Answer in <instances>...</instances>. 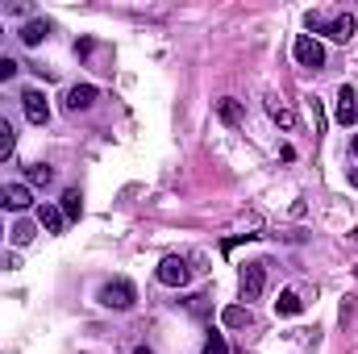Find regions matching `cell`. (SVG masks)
Returning <instances> with one entry per match:
<instances>
[{
  "mask_svg": "<svg viewBox=\"0 0 358 354\" xmlns=\"http://www.w3.org/2000/svg\"><path fill=\"white\" fill-rule=\"evenodd\" d=\"M355 100H358V96H355L350 84H342V88H338V113H334V117H338V125H355V117H358Z\"/></svg>",
  "mask_w": 358,
  "mask_h": 354,
  "instance_id": "8",
  "label": "cell"
},
{
  "mask_svg": "<svg viewBox=\"0 0 358 354\" xmlns=\"http://www.w3.org/2000/svg\"><path fill=\"white\" fill-rule=\"evenodd\" d=\"M292 50H296V63H300V67H308V71H321V67H325V50H321V42H317L313 34H300Z\"/></svg>",
  "mask_w": 358,
  "mask_h": 354,
  "instance_id": "3",
  "label": "cell"
},
{
  "mask_svg": "<svg viewBox=\"0 0 358 354\" xmlns=\"http://www.w3.org/2000/svg\"><path fill=\"white\" fill-rule=\"evenodd\" d=\"M355 155H358V138H355Z\"/></svg>",
  "mask_w": 358,
  "mask_h": 354,
  "instance_id": "25",
  "label": "cell"
},
{
  "mask_svg": "<svg viewBox=\"0 0 358 354\" xmlns=\"http://www.w3.org/2000/svg\"><path fill=\"white\" fill-rule=\"evenodd\" d=\"M263 288H267V271H263V263H246L242 267V300H259Z\"/></svg>",
  "mask_w": 358,
  "mask_h": 354,
  "instance_id": "5",
  "label": "cell"
},
{
  "mask_svg": "<svg viewBox=\"0 0 358 354\" xmlns=\"http://www.w3.org/2000/svg\"><path fill=\"white\" fill-rule=\"evenodd\" d=\"M38 221L46 225V234H63V225H67L63 208H55V204H38Z\"/></svg>",
  "mask_w": 358,
  "mask_h": 354,
  "instance_id": "10",
  "label": "cell"
},
{
  "mask_svg": "<svg viewBox=\"0 0 358 354\" xmlns=\"http://www.w3.org/2000/svg\"><path fill=\"white\" fill-rule=\"evenodd\" d=\"M304 25H308L313 34L334 38V42H350V38H355V17H350V13H342V17H334V21H325L321 13H308V17H304Z\"/></svg>",
  "mask_w": 358,
  "mask_h": 354,
  "instance_id": "1",
  "label": "cell"
},
{
  "mask_svg": "<svg viewBox=\"0 0 358 354\" xmlns=\"http://www.w3.org/2000/svg\"><path fill=\"white\" fill-rule=\"evenodd\" d=\"M300 309H304V304H300L296 292H279V300H275V313H279V317H296Z\"/></svg>",
  "mask_w": 358,
  "mask_h": 354,
  "instance_id": "13",
  "label": "cell"
},
{
  "mask_svg": "<svg viewBox=\"0 0 358 354\" xmlns=\"http://www.w3.org/2000/svg\"><path fill=\"white\" fill-rule=\"evenodd\" d=\"M13 71H17V63H13V59H0V84L13 80Z\"/></svg>",
  "mask_w": 358,
  "mask_h": 354,
  "instance_id": "21",
  "label": "cell"
},
{
  "mask_svg": "<svg viewBox=\"0 0 358 354\" xmlns=\"http://www.w3.org/2000/svg\"><path fill=\"white\" fill-rule=\"evenodd\" d=\"M63 104H67L71 113H84V108L96 104V88H92V84H76V88L67 92V100H63Z\"/></svg>",
  "mask_w": 358,
  "mask_h": 354,
  "instance_id": "9",
  "label": "cell"
},
{
  "mask_svg": "<svg viewBox=\"0 0 358 354\" xmlns=\"http://www.w3.org/2000/svg\"><path fill=\"white\" fill-rule=\"evenodd\" d=\"M13 146H17V129H13V125H8V121L0 117V163H4L8 155H13Z\"/></svg>",
  "mask_w": 358,
  "mask_h": 354,
  "instance_id": "16",
  "label": "cell"
},
{
  "mask_svg": "<svg viewBox=\"0 0 358 354\" xmlns=\"http://www.w3.org/2000/svg\"><path fill=\"white\" fill-rule=\"evenodd\" d=\"M25 179H29L34 187H50V183H55V171H50L46 163H34V167H25Z\"/></svg>",
  "mask_w": 358,
  "mask_h": 354,
  "instance_id": "15",
  "label": "cell"
},
{
  "mask_svg": "<svg viewBox=\"0 0 358 354\" xmlns=\"http://www.w3.org/2000/svg\"><path fill=\"white\" fill-rule=\"evenodd\" d=\"M13 267H21L17 255H0V271H13Z\"/></svg>",
  "mask_w": 358,
  "mask_h": 354,
  "instance_id": "22",
  "label": "cell"
},
{
  "mask_svg": "<svg viewBox=\"0 0 358 354\" xmlns=\"http://www.w3.org/2000/svg\"><path fill=\"white\" fill-rule=\"evenodd\" d=\"M204 354H229V346H225V338H221V334H213V338L204 342Z\"/></svg>",
  "mask_w": 358,
  "mask_h": 354,
  "instance_id": "20",
  "label": "cell"
},
{
  "mask_svg": "<svg viewBox=\"0 0 358 354\" xmlns=\"http://www.w3.org/2000/svg\"><path fill=\"white\" fill-rule=\"evenodd\" d=\"M267 113L279 121V125H283V129H292V125H296V113H292L287 104H279V100H267Z\"/></svg>",
  "mask_w": 358,
  "mask_h": 354,
  "instance_id": "17",
  "label": "cell"
},
{
  "mask_svg": "<svg viewBox=\"0 0 358 354\" xmlns=\"http://www.w3.org/2000/svg\"><path fill=\"white\" fill-rule=\"evenodd\" d=\"M0 238H4V229H0Z\"/></svg>",
  "mask_w": 358,
  "mask_h": 354,
  "instance_id": "26",
  "label": "cell"
},
{
  "mask_svg": "<svg viewBox=\"0 0 358 354\" xmlns=\"http://www.w3.org/2000/svg\"><path fill=\"white\" fill-rule=\"evenodd\" d=\"M29 204H34V196H29L25 183H0V208L21 213V208H29Z\"/></svg>",
  "mask_w": 358,
  "mask_h": 354,
  "instance_id": "6",
  "label": "cell"
},
{
  "mask_svg": "<svg viewBox=\"0 0 358 354\" xmlns=\"http://www.w3.org/2000/svg\"><path fill=\"white\" fill-rule=\"evenodd\" d=\"M134 354H155V351H146V346H138V351H134Z\"/></svg>",
  "mask_w": 358,
  "mask_h": 354,
  "instance_id": "23",
  "label": "cell"
},
{
  "mask_svg": "<svg viewBox=\"0 0 358 354\" xmlns=\"http://www.w3.org/2000/svg\"><path fill=\"white\" fill-rule=\"evenodd\" d=\"M155 275H159V283H167V288H183V283L192 279V267H187V259H179V255H167Z\"/></svg>",
  "mask_w": 358,
  "mask_h": 354,
  "instance_id": "4",
  "label": "cell"
},
{
  "mask_svg": "<svg viewBox=\"0 0 358 354\" xmlns=\"http://www.w3.org/2000/svg\"><path fill=\"white\" fill-rule=\"evenodd\" d=\"M46 34H50V25H46V21H25V29H21V42H25V46H38Z\"/></svg>",
  "mask_w": 358,
  "mask_h": 354,
  "instance_id": "12",
  "label": "cell"
},
{
  "mask_svg": "<svg viewBox=\"0 0 358 354\" xmlns=\"http://www.w3.org/2000/svg\"><path fill=\"white\" fill-rule=\"evenodd\" d=\"M221 321H225L229 330H242V325H250V309H242V304H229V309L221 313Z\"/></svg>",
  "mask_w": 358,
  "mask_h": 354,
  "instance_id": "14",
  "label": "cell"
},
{
  "mask_svg": "<svg viewBox=\"0 0 358 354\" xmlns=\"http://www.w3.org/2000/svg\"><path fill=\"white\" fill-rule=\"evenodd\" d=\"M217 113H221V121H225V125H238V121H242L238 100H221V104H217Z\"/></svg>",
  "mask_w": 358,
  "mask_h": 354,
  "instance_id": "18",
  "label": "cell"
},
{
  "mask_svg": "<svg viewBox=\"0 0 358 354\" xmlns=\"http://www.w3.org/2000/svg\"><path fill=\"white\" fill-rule=\"evenodd\" d=\"M21 104H25V117H29V121H34V125H46V121H50V104H46V96H42V92H25V96H21Z\"/></svg>",
  "mask_w": 358,
  "mask_h": 354,
  "instance_id": "7",
  "label": "cell"
},
{
  "mask_svg": "<svg viewBox=\"0 0 358 354\" xmlns=\"http://www.w3.org/2000/svg\"><path fill=\"white\" fill-rule=\"evenodd\" d=\"M13 242H17V246H29V242H34V225H29V221H17V225H13Z\"/></svg>",
  "mask_w": 358,
  "mask_h": 354,
  "instance_id": "19",
  "label": "cell"
},
{
  "mask_svg": "<svg viewBox=\"0 0 358 354\" xmlns=\"http://www.w3.org/2000/svg\"><path fill=\"white\" fill-rule=\"evenodd\" d=\"M134 300H138V288H134L129 279H113V283L100 288V304H104V309L125 313V309H134Z\"/></svg>",
  "mask_w": 358,
  "mask_h": 354,
  "instance_id": "2",
  "label": "cell"
},
{
  "mask_svg": "<svg viewBox=\"0 0 358 354\" xmlns=\"http://www.w3.org/2000/svg\"><path fill=\"white\" fill-rule=\"evenodd\" d=\"M350 183H355V187H358V171H350Z\"/></svg>",
  "mask_w": 358,
  "mask_h": 354,
  "instance_id": "24",
  "label": "cell"
},
{
  "mask_svg": "<svg viewBox=\"0 0 358 354\" xmlns=\"http://www.w3.org/2000/svg\"><path fill=\"white\" fill-rule=\"evenodd\" d=\"M80 213H84V196H80V187H67L63 192V217L67 221H80Z\"/></svg>",
  "mask_w": 358,
  "mask_h": 354,
  "instance_id": "11",
  "label": "cell"
}]
</instances>
